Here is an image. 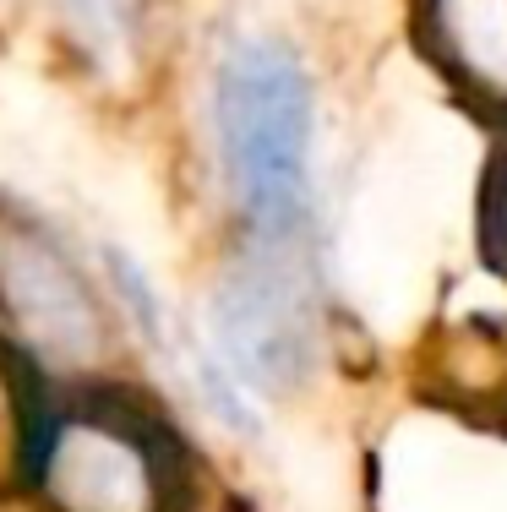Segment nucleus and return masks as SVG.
<instances>
[{"mask_svg":"<svg viewBox=\"0 0 507 512\" xmlns=\"http://www.w3.org/2000/svg\"><path fill=\"white\" fill-rule=\"evenodd\" d=\"M219 153L251 240H306L311 82L289 44L240 39L219 66Z\"/></svg>","mask_w":507,"mask_h":512,"instance_id":"f257e3e1","label":"nucleus"},{"mask_svg":"<svg viewBox=\"0 0 507 512\" xmlns=\"http://www.w3.org/2000/svg\"><path fill=\"white\" fill-rule=\"evenodd\" d=\"M60 28L93 66L126 71L142 50V0H55Z\"/></svg>","mask_w":507,"mask_h":512,"instance_id":"423d86ee","label":"nucleus"},{"mask_svg":"<svg viewBox=\"0 0 507 512\" xmlns=\"http://www.w3.org/2000/svg\"><path fill=\"white\" fill-rule=\"evenodd\" d=\"M420 50L469 104L507 115V0H420Z\"/></svg>","mask_w":507,"mask_h":512,"instance_id":"39448f33","label":"nucleus"},{"mask_svg":"<svg viewBox=\"0 0 507 512\" xmlns=\"http://www.w3.org/2000/svg\"><path fill=\"white\" fill-rule=\"evenodd\" d=\"M480 246H486L491 267L507 273V153L491 164V180H486V202H480Z\"/></svg>","mask_w":507,"mask_h":512,"instance_id":"0eeeda50","label":"nucleus"},{"mask_svg":"<svg viewBox=\"0 0 507 512\" xmlns=\"http://www.w3.org/2000/svg\"><path fill=\"white\" fill-rule=\"evenodd\" d=\"M213 333L240 393H295L317 360L306 240H251L213 289Z\"/></svg>","mask_w":507,"mask_h":512,"instance_id":"7ed1b4c3","label":"nucleus"},{"mask_svg":"<svg viewBox=\"0 0 507 512\" xmlns=\"http://www.w3.org/2000/svg\"><path fill=\"white\" fill-rule=\"evenodd\" d=\"M0 316L33 360L55 371H99L115 355V322L99 289L44 224L0 213Z\"/></svg>","mask_w":507,"mask_h":512,"instance_id":"20e7f679","label":"nucleus"},{"mask_svg":"<svg viewBox=\"0 0 507 512\" xmlns=\"http://www.w3.org/2000/svg\"><path fill=\"white\" fill-rule=\"evenodd\" d=\"M28 453L33 463V436H28V420H22V398H17V382L0 371V480H11V469Z\"/></svg>","mask_w":507,"mask_h":512,"instance_id":"6e6552de","label":"nucleus"},{"mask_svg":"<svg viewBox=\"0 0 507 512\" xmlns=\"http://www.w3.org/2000/svg\"><path fill=\"white\" fill-rule=\"evenodd\" d=\"M50 512H186V463L153 414L120 398H77L33 442Z\"/></svg>","mask_w":507,"mask_h":512,"instance_id":"f03ea898","label":"nucleus"}]
</instances>
